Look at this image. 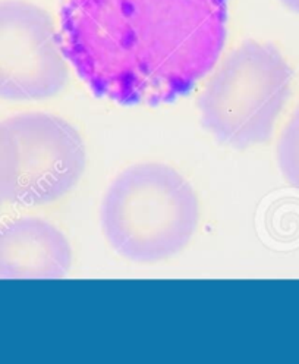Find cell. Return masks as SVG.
I'll list each match as a JSON object with an SVG mask.
<instances>
[{"mask_svg":"<svg viewBox=\"0 0 299 364\" xmlns=\"http://www.w3.org/2000/svg\"><path fill=\"white\" fill-rule=\"evenodd\" d=\"M227 2L63 0V53L96 97L124 106L172 103L216 66Z\"/></svg>","mask_w":299,"mask_h":364,"instance_id":"6da1fadb","label":"cell"},{"mask_svg":"<svg viewBox=\"0 0 299 364\" xmlns=\"http://www.w3.org/2000/svg\"><path fill=\"white\" fill-rule=\"evenodd\" d=\"M110 247L135 263L180 253L194 237L200 206L190 182L162 164L134 165L112 181L100 209Z\"/></svg>","mask_w":299,"mask_h":364,"instance_id":"7a4b0ae2","label":"cell"},{"mask_svg":"<svg viewBox=\"0 0 299 364\" xmlns=\"http://www.w3.org/2000/svg\"><path fill=\"white\" fill-rule=\"evenodd\" d=\"M293 71L271 43L248 40L229 53L198 100L202 127L229 147L268 141L292 91Z\"/></svg>","mask_w":299,"mask_h":364,"instance_id":"3957f363","label":"cell"},{"mask_svg":"<svg viewBox=\"0 0 299 364\" xmlns=\"http://www.w3.org/2000/svg\"><path fill=\"white\" fill-rule=\"evenodd\" d=\"M67 78L60 33L49 12L27 0H0V100L50 99Z\"/></svg>","mask_w":299,"mask_h":364,"instance_id":"277c9868","label":"cell"},{"mask_svg":"<svg viewBox=\"0 0 299 364\" xmlns=\"http://www.w3.org/2000/svg\"><path fill=\"white\" fill-rule=\"evenodd\" d=\"M18 151L11 203L38 208L71 191L85 169V146L67 121L44 112L18 113L4 121Z\"/></svg>","mask_w":299,"mask_h":364,"instance_id":"5b68a950","label":"cell"},{"mask_svg":"<svg viewBox=\"0 0 299 364\" xmlns=\"http://www.w3.org/2000/svg\"><path fill=\"white\" fill-rule=\"evenodd\" d=\"M71 264V244L53 223L33 216L0 223V279H60Z\"/></svg>","mask_w":299,"mask_h":364,"instance_id":"8992f818","label":"cell"},{"mask_svg":"<svg viewBox=\"0 0 299 364\" xmlns=\"http://www.w3.org/2000/svg\"><path fill=\"white\" fill-rule=\"evenodd\" d=\"M278 164L288 184L299 190V105L282 131L278 144Z\"/></svg>","mask_w":299,"mask_h":364,"instance_id":"52a82bcc","label":"cell"},{"mask_svg":"<svg viewBox=\"0 0 299 364\" xmlns=\"http://www.w3.org/2000/svg\"><path fill=\"white\" fill-rule=\"evenodd\" d=\"M18 169V151L13 136L5 122H0V209L11 203Z\"/></svg>","mask_w":299,"mask_h":364,"instance_id":"ba28073f","label":"cell"},{"mask_svg":"<svg viewBox=\"0 0 299 364\" xmlns=\"http://www.w3.org/2000/svg\"><path fill=\"white\" fill-rule=\"evenodd\" d=\"M281 4L290 12L299 15V0H281Z\"/></svg>","mask_w":299,"mask_h":364,"instance_id":"9c48e42d","label":"cell"}]
</instances>
